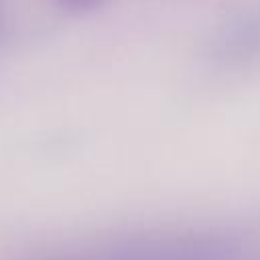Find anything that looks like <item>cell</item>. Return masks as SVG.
<instances>
[{
  "label": "cell",
  "instance_id": "cell-1",
  "mask_svg": "<svg viewBox=\"0 0 260 260\" xmlns=\"http://www.w3.org/2000/svg\"><path fill=\"white\" fill-rule=\"evenodd\" d=\"M67 6H75V8H89L93 4H100L102 0H63Z\"/></svg>",
  "mask_w": 260,
  "mask_h": 260
}]
</instances>
